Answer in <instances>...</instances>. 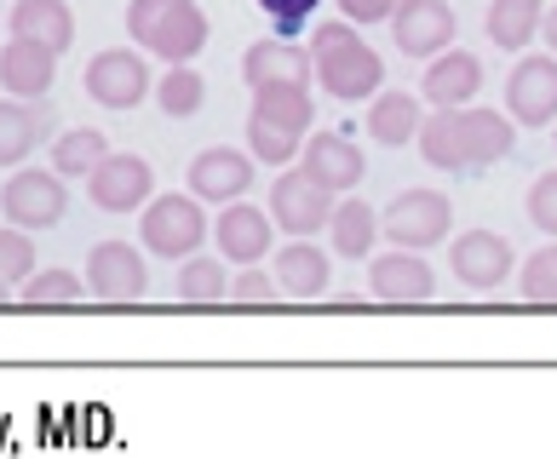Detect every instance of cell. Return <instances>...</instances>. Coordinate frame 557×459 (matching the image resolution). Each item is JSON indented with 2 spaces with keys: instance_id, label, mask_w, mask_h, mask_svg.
<instances>
[{
  "instance_id": "6da1fadb",
  "label": "cell",
  "mask_w": 557,
  "mask_h": 459,
  "mask_svg": "<svg viewBox=\"0 0 557 459\" xmlns=\"http://www.w3.org/2000/svg\"><path fill=\"white\" fill-rule=\"evenodd\" d=\"M511 115L500 110H478V103H454L437 110L431 121H420V156L437 173H471V166H494L500 156H511Z\"/></svg>"
},
{
  "instance_id": "7a4b0ae2",
  "label": "cell",
  "mask_w": 557,
  "mask_h": 459,
  "mask_svg": "<svg viewBox=\"0 0 557 459\" xmlns=\"http://www.w3.org/2000/svg\"><path fill=\"white\" fill-rule=\"evenodd\" d=\"M311 64H317V80H322V92L327 98H345V103H357V98H374L385 87V58L374 47H362V35L357 24H322L311 35Z\"/></svg>"
},
{
  "instance_id": "3957f363",
  "label": "cell",
  "mask_w": 557,
  "mask_h": 459,
  "mask_svg": "<svg viewBox=\"0 0 557 459\" xmlns=\"http://www.w3.org/2000/svg\"><path fill=\"white\" fill-rule=\"evenodd\" d=\"M127 35H133V47L168 58V64H190L208 47V12L196 0H133Z\"/></svg>"
},
{
  "instance_id": "277c9868",
  "label": "cell",
  "mask_w": 557,
  "mask_h": 459,
  "mask_svg": "<svg viewBox=\"0 0 557 459\" xmlns=\"http://www.w3.org/2000/svg\"><path fill=\"white\" fill-rule=\"evenodd\" d=\"M144 247L161 259H190L201 241L213 236L208 213H201V196H156L144 207Z\"/></svg>"
},
{
  "instance_id": "5b68a950",
  "label": "cell",
  "mask_w": 557,
  "mask_h": 459,
  "mask_svg": "<svg viewBox=\"0 0 557 459\" xmlns=\"http://www.w3.org/2000/svg\"><path fill=\"white\" fill-rule=\"evenodd\" d=\"M64 207L70 190H64V173H52V166H17L7 190H0V213L17 230H52L64 219Z\"/></svg>"
},
{
  "instance_id": "8992f818",
  "label": "cell",
  "mask_w": 557,
  "mask_h": 459,
  "mask_svg": "<svg viewBox=\"0 0 557 459\" xmlns=\"http://www.w3.org/2000/svg\"><path fill=\"white\" fill-rule=\"evenodd\" d=\"M448 230H454V207L443 190H403L380 213V236H391L397 247H420V253L448 241Z\"/></svg>"
},
{
  "instance_id": "52a82bcc",
  "label": "cell",
  "mask_w": 557,
  "mask_h": 459,
  "mask_svg": "<svg viewBox=\"0 0 557 459\" xmlns=\"http://www.w3.org/2000/svg\"><path fill=\"white\" fill-rule=\"evenodd\" d=\"M87 294L98 305H138L150 294V270L133 241H98L87 253Z\"/></svg>"
},
{
  "instance_id": "ba28073f",
  "label": "cell",
  "mask_w": 557,
  "mask_h": 459,
  "mask_svg": "<svg viewBox=\"0 0 557 459\" xmlns=\"http://www.w3.org/2000/svg\"><path fill=\"white\" fill-rule=\"evenodd\" d=\"M271 219L287 230V236H317V230H327V219H334V190L317 184L305 166L299 173L282 166L276 184H271Z\"/></svg>"
},
{
  "instance_id": "9c48e42d",
  "label": "cell",
  "mask_w": 557,
  "mask_h": 459,
  "mask_svg": "<svg viewBox=\"0 0 557 459\" xmlns=\"http://www.w3.org/2000/svg\"><path fill=\"white\" fill-rule=\"evenodd\" d=\"M506 110L523 127H552L557 121V52H529L506 75Z\"/></svg>"
},
{
  "instance_id": "30bf717a",
  "label": "cell",
  "mask_w": 557,
  "mask_h": 459,
  "mask_svg": "<svg viewBox=\"0 0 557 459\" xmlns=\"http://www.w3.org/2000/svg\"><path fill=\"white\" fill-rule=\"evenodd\" d=\"M144 92H156V80L133 47H110L87 64V98L104 103V110H138Z\"/></svg>"
},
{
  "instance_id": "8fae6325",
  "label": "cell",
  "mask_w": 557,
  "mask_h": 459,
  "mask_svg": "<svg viewBox=\"0 0 557 459\" xmlns=\"http://www.w3.org/2000/svg\"><path fill=\"white\" fill-rule=\"evenodd\" d=\"M150 190H156V173L144 156H115L110 150L87 173V196H92V207H104V213H138V207L150 201Z\"/></svg>"
},
{
  "instance_id": "7c38bea8",
  "label": "cell",
  "mask_w": 557,
  "mask_h": 459,
  "mask_svg": "<svg viewBox=\"0 0 557 459\" xmlns=\"http://www.w3.org/2000/svg\"><path fill=\"white\" fill-rule=\"evenodd\" d=\"M391 35H397V52L403 58H437L454 47V7L448 0H403L391 12Z\"/></svg>"
},
{
  "instance_id": "4fadbf2b",
  "label": "cell",
  "mask_w": 557,
  "mask_h": 459,
  "mask_svg": "<svg viewBox=\"0 0 557 459\" xmlns=\"http://www.w3.org/2000/svg\"><path fill=\"white\" fill-rule=\"evenodd\" d=\"M368 294L380 305H425L437 294V276H431V264L420 259V247H391V253H374Z\"/></svg>"
},
{
  "instance_id": "5bb4252c",
  "label": "cell",
  "mask_w": 557,
  "mask_h": 459,
  "mask_svg": "<svg viewBox=\"0 0 557 459\" xmlns=\"http://www.w3.org/2000/svg\"><path fill=\"white\" fill-rule=\"evenodd\" d=\"M454 276H460L466 294H494L506 276H511V241L500 236V230H466L460 241H454Z\"/></svg>"
},
{
  "instance_id": "9a60e30c",
  "label": "cell",
  "mask_w": 557,
  "mask_h": 459,
  "mask_svg": "<svg viewBox=\"0 0 557 459\" xmlns=\"http://www.w3.org/2000/svg\"><path fill=\"white\" fill-rule=\"evenodd\" d=\"M311 75H317L311 52L294 47V40H282V35L253 40V47H247V58H242V80H247L253 92H259V87H311Z\"/></svg>"
},
{
  "instance_id": "2e32d148",
  "label": "cell",
  "mask_w": 557,
  "mask_h": 459,
  "mask_svg": "<svg viewBox=\"0 0 557 459\" xmlns=\"http://www.w3.org/2000/svg\"><path fill=\"white\" fill-rule=\"evenodd\" d=\"M184 184H190V196L201 201H242L253 190V156L242 150H201L190 166H184Z\"/></svg>"
},
{
  "instance_id": "e0dca14e",
  "label": "cell",
  "mask_w": 557,
  "mask_h": 459,
  "mask_svg": "<svg viewBox=\"0 0 557 459\" xmlns=\"http://www.w3.org/2000/svg\"><path fill=\"white\" fill-rule=\"evenodd\" d=\"M271 213H259V207H247V201H224V213L213 219V241H219V253L231 259V264H259L264 253H271Z\"/></svg>"
},
{
  "instance_id": "ac0fdd59",
  "label": "cell",
  "mask_w": 557,
  "mask_h": 459,
  "mask_svg": "<svg viewBox=\"0 0 557 459\" xmlns=\"http://www.w3.org/2000/svg\"><path fill=\"white\" fill-rule=\"evenodd\" d=\"M299 161H305V173H311L317 184H327V190H357L362 184V173H368V156L350 144L345 133H322V138H305V150H299Z\"/></svg>"
},
{
  "instance_id": "d6986e66",
  "label": "cell",
  "mask_w": 557,
  "mask_h": 459,
  "mask_svg": "<svg viewBox=\"0 0 557 459\" xmlns=\"http://www.w3.org/2000/svg\"><path fill=\"white\" fill-rule=\"evenodd\" d=\"M483 87V64L471 52H437L425 64V80H420V98L431 110H454V103H471Z\"/></svg>"
},
{
  "instance_id": "ffe728a7",
  "label": "cell",
  "mask_w": 557,
  "mask_h": 459,
  "mask_svg": "<svg viewBox=\"0 0 557 459\" xmlns=\"http://www.w3.org/2000/svg\"><path fill=\"white\" fill-rule=\"evenodd\" d=\"M47 133H52V110L40 98H0V166L29 161Z\"/></svg>"
},
{
  "instance_id": "44dd1931",
  "label": "cell",
  "mask_w": 557,
  "mask_h": 459,
  "mask_svg": "<svg viewBox=\"0 0 557 459\" xmlns=\"http://www.w3.org/2000/svg\"><path fill=\"white\" fill-rule=\"evenodd\" d=\"M52 75H58V52L40 47V40H17L0 52V87L12 98H47L52 92Z\"/></svg>"
},
{
  "instance_id": "7402d4cb",
  "label": "cell",
  "mask_w": 557,
  "mask_h": 459,
  "mask_svg": "<svg viewBox=\"0 0 557 459\" xmlns=\"http://www.w3.org/2000/svg\"><path fill=\"white\" fill-rule=\"evenodd\" d=\"M327 276H334V270H327V253L311 241V236H294L276 253V287L287 299H322L327 294Z\"/></svg>"
},
{
  "instance_id": "603a6c76",
  "label": "cell",
  "mask_w": 557,
  "mask_h": 459,
  "mask_svg": "<svg viewBox=\"0 0 557 459\" xmlns=\"http://www.w3.org/2000/svg\"><path fill=\"white\" fill-rule=\"evenodd\" d=\"M12 35L17 40H40V47H52L58 58H64L70 40H75L70 0H17L12 7Z\"/></svg>"
},
{
  "instance_id": "cb8c5ba5",
  "label": "cell",
  "mask_w": 557,
  "mask_h": 459,
  "mask_svg": "<svg viewBox=\"0 0 557 459\" xmlns=\"http://www.w3.org/2000/svg\"><path fill=\"white\" fill-rule=\"evenodd\" d=\"M368 138L385 144V150L414 144L420 138V98L414 92H380L374 110H368Z\"/></svg>"
},
{
  "instance_id": "d4e9b609",
  "label": "cell",
  "mask_w": 557,
  "mask_h": 459,
  "mask_svg": "<svg viewBox=\"0 0 557 459\" xmlns=\"http://www.w3.org/2000/svg\"><path fill=\"white\" fill-rule=\"evenodd\" d=\"M327 236H334V253L339 259H368L374 253V236H380V213L357 196L334 201V219H327Z\"/></svg>"
},
{
  "instance_id": "484cf974",
  "label": "cell",
  "mask_w": 557,
  "mask_h": 459,
  "mask_svg": "<svg viewBox=\"0 0 557 459\" xmlns=\"http://www.w3.org/2000/svg\"><path fill=\"white\" fill-rule=\"evenodd\" d=\"M541 17H546L541 0H488V40L500 52H523L541 35Z\"/></svg>"
},
{
  "instance_id": "4316f807",
  "label": "cell",
  "mask_w": 557,
  "mask_h": 459,
  "mask_svg": "<svg viewBox=\"0 0 557 459\" xmlns=\"http://www.w3.org/2000/svg\"><path fill=\"white\" fill-rule=\"evenodd\" d=\"M253 115H264V121H276V127L305 138V133H311V121H317V98L305 87H259L253 92Z\"/></svg>"
},
{
  "instance_id": "83f0119b",
  "label": "cell",
  "mask_w": 557,
  "mask_h": 459,
  "mask_svg": "<svg viewBox=\"0 0 557 459\" xmlns=\"http://www.w3.org/2000/svg\"><path fill=\"white\" fill-rule=\"evenodd\" d=\"M104 156H110V138L98 127H70L64 138H52V173L64 178H87Z\"/></svg>"
},
{
  "instance_id": "f1b7e54d",
  "label": "cell",
  "mask_w": 557,
  "mask_h": 459,
  "mask_svg": "<svg viewBox=\"0 0 557 459\" xmlns=\"http://www.w3.org/2000/svg\"><path fill=\"white\" fill-rule=\"evenodd\" d=\"M178 299L184 305H224V299H231V270H224L219 259L190 253L178 264Z\"/></svg>"
},
{
  "instance_id": "f546056e",
  "label": "cell",
  "mask_w": 557,
  "mask_h": 459,
  "mask_svg": "<svg viewBox=\"0 0 557 459\" xmlns=\"http://www.w3.org/2000/svg\"><path fill=\"white\" fill-rule=\"evenodd\" d=\"M299 150H305L299 133H287V127H276V121H264V115H247V156H253V161H264V166H276V173H282Z\"/></svg>"
},
{
  "instance_id": "4dcf8cb0",
  "label": "cell",
  "mask_w": 557,
  "mask_h": 459,
  "mask_svg": "<svg viewBox=\"0 0 557 459\" xmlns=\"http://www.w3.org/2000/svg\"><path fill=\"white\" fill-rule=\"evenodd\" d=\"M156 103H161V110H168V115H196L201 110V103H208V80H201L190 64H173L168 75H161L156 80Z\"/></svg>"
},
{
  "instance_id": "1f68e13d",
  "label": "cell",
  "mask_w": 557,
  "mask_h": 459,
  "mask_svg": "<svg viewBox=\"0 0 557 459\" xmlns=\"http://www.w3.org/2000/svg\"><path fill=\"white\" fill-rule=\"evenodd\" d=\"M87 299V282L70 276V270H47V276H29L24 282V305L29 310H64Z\"/></svg>"
},
{
  "instance_id": "d6a6232c",
  "label": "cell",
  "mask_w": 557,
  "mask_h": 459,
  "mask_svg": "<svg viewBox=\"0 0 557 459\" xmlns=\"http://www.w3.org/2000/svg\"><path fill=\"white\" fill-rule=\"evenodd\" d=\"M523 299L529 305H557V247H541V253L523 259Z\"/></svg>"
},
{
  "instance_id": "836d02e7",
  "label": "cell",
  "mask_w": 557,
  "mask_h": 459,
  "mask_svg": "<svg viewBox=\"0 0 557 459\" xmlns=\"http://www.w3.org/2000/svg\"><path fill=\"white\" fill-rule=\"evenodd\" d=\"M35 276V241L29 230H0V282H29Z\"/></svg>"
},
{
  "instance_id": "e575fe53",
  "label": "cell",
  "mask_w": 557,
  "mask_h": 459,
  "mask_svg": "<svg viewBox=\"0 0 557 459\" xmlns=\"http://www.w3.org/2000/svg\"><path fill=\"white\" fill-rule=\"evenodd\" d=\"M231 299H236V305H276V299H282V287H276V270L242 264V276H231Z\"/></svg>"
},
{
  "instance_id": "d590c367",
  "label": "cell",
  "mask_w": 557,
  "mask_h": 459,
  "mask_svg": "<svg viewBox=\"0 0 557 459\" xmlns=\"http://www.w3.org/2000/svg\"><path fill=\"white\" fill-rule=\"evenodd\" d=\"M259 7H264V17L276 24V35H282V40H294V35L305 29V17H311V12L322 7V0H259Z\"/></svg>"
},
{
  "instance_id": "8d00e7d4",
  "label": "cell",
  "mask_w": 557,
  "mask_h": 459,
  "mask_svg": "<svg viewBox=\"0 0 557 459\" xmlns=\"http://www.w3.org/2000/svg\"><path fill=\"white\" fill-rule=\"evenodd\" d=\"M529 219H534V230H552V236H557V166L534 178V190H529Z\"/></svg>"
},
{
  "instance_id": "74e56055",
  "label": "cell",
  "mask_w": 557,
  "mask_h": 459,
  "mask_svg": "<svg viewBox=\"0 0 557 459\" xmlns=\"http://www.w3.org/2000/svg\"><path fill=\"white\" fill-rule=\"evenodd\" d=\"M397 7H403V0H339V12L350 17V24H385Z\"/></svg>"
},
{
  "instance_id": "f35d334b",
  "label": "cell",
  "mask_w": 557,
  "mask_h": 459,
  "mask_svg": "<svg viewBox=\"0 0 557 459\" xmlns=\"http://www.w3.org/2000/svg\"><path fill=\"white\" fill-rule=\"evenodd\" d=\"M541 35H546V47H552V52H557V7H552V12H546V17H541Z\"/></svg>"
},
{
  "instance_id": "ab89813d",
  "label": "cell",
  "mask_w": 557,
  "mask_h": 459,
  "mask_svg": "<svg viewBox=\"0 0 557 459\" xmlns=\"http://www.w3.org/2000/svg\"><path fill=\"white\" fill-rule=\"evenodd\" d=\"M7 287H12V282H0V305H7V299H12V294H7Z\"/></svg>"
}]
</instances>
